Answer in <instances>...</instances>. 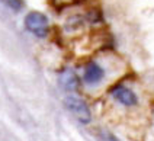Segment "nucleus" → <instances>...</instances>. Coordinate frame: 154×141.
<instances>
[{
    "mask_svg": "<svg viewBox=\"0 0 154 141\" xmlns=\"http://www.w3.org/2000/svg\"><path fill=\"white\" fill-rule=\"evenodd\" d=\"M64 105L69 109L71 114L77 118V121L82 124H89L92 119V114H90V109L82 97L79 96H67L64 99Z\"/></svg>",
    "mask_w": 154,
    "mask_h": 141,
    "instance_id": "1",
    "label": "nucleus"
},
{
    "mask_svg": "<svg viewBox=\"0 0 154 141\" xmlns=\"http://www.w3.org/2000/svg\"><path fill=\"white\" fill-rule=\"evenodd\" d=\"M102 138H103V141H118L112 134H109V132H103Z\"/></svg>",
    "mask_w": 154,
    "mask_h": 141,
    "instance_id": "7",
    "label": "nucleus"
},
{
    "mask_svg": "<svg viewBox=\"0 0 154 141\" xmlns=\"http://www.w3.org/2000/svg\"><path fill=\"white\" fill-rule=\"evenodd\" d=\"M60 84L66 90H76L79 87V77L73 70H64L60 74Z\"/></svg>",
    "mask_w": 154,
    "mask_h": 141,
    "instance_id": "5",
    "label": "nucleus"
},
{
    "mask_svg": "<svg viewBox=\"0 0 154 141\" xmlns=\"http://www.w3.org/2000/svg\"><path fill=\"white\" fill-rule=\"evenodd\" d=\"M111 95L116 102L124 106H135L138 103L137 95L127 86H116L111 90Z\"/></svg>",
    "mask_w": 154,
    "mask_h": 141,
    "instance_id": "3",
    "label": "nucleus"
},
{
    "mask_svg": "<svg viewBox=\"0 0 154 141\" xmlns=\"http://www.w3.org/2000/svg\"><path fill=\"white\" fill-rule=\"evenodd\" d=\"M6 2V5H8L10 9H13L15 12H19V10L22 9V0H5Z\"/></svg>",
    "mask_w": 154,
    "mask_h": 141,
    "instance_id": "6",
    "label": "nucleus"
},
{
    "mask_svg": "<svg viewBox=\"0 0 154 141\" xmlns=\"http://www.w3.org/2000/svg\"><path fill=\"white\" fill-rule=\"evenodd\" d=\"M105 69L99 63L96 61H90L86 66L85 70V81L87 84H97L105 79Z\"/></svg>",
    "mask_w": 154,
    "mask_h": 141,
    "instance_id": "4",
    "label": "nucleus"
},
{
    "mask_svg": "<svg viewBox=\"0 0 154 141\" xmlns=\"http://www.w3.org/2000/svg\"><path fill=\"white\" fill-rule=\"evenodd\" d=\"M25 26L34 35L42 38L48 32V19L39 12H31L25 18Z\"/></svg>",
    "mask_w": 154,
    "mask_h": 141,
    "instance_id": "2",
    "label": "nucleus"
}]
</instances>
